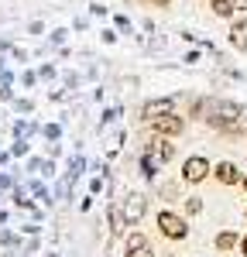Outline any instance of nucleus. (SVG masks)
I'll return each mask as SVG.
<instances>
[{"label":"nucleus","mask_w":247,"mask_h":257,"mask_svg":"<svg viewBox=\"0 0 247 257\" xmlns=\"http://www.w3.org/2000/svg\"><path fill=\"white\" fill-rule=\"evenodd\" d=\"M240 117V106L237 103H209V123L213 127H223V131H233V123Z\"/></svg>","instance_id":"1"},{"label":"nucleus","mask_w":247,"mask_h":257,"mask_svg":"<svg viewBox=\"0 0 247 257\" xmlns=\"http://www.w3.org/2000/svg\"><path fill=\"white\" fill-rule=\"evenodd\" d=\"M158 230H162L168 240H182L185 233H189V226H185V219L182 216H175V213H158Z\"/></svg>","instance_id":"2"},{"label":"nucleus","mask_w":247,"mask_h":257,"mask_svg":"<svg viewBox=\"0 0 247 257\" xmlns=\"http://www.w3.org/2000/svg\"><path fill=\"white\" fill-rule=\"evenodd\" d=\"M162 138H175V134H182V117H175V113H165V117H155V120H148Z\"/></svg>","instance_id":"3"},{"label":"nucleus","mask_w":247,"mask_h":257,"mask_svg":"<svg viewBox=\"0 0 247 257\" xmlns=\"http://www.w3.org/2000/svg\"><path fill=\"white\" fill-rule=\"evenodd\" d=\"M144 209H148V202H144V196H138V192L127 196V199H124V206H120V213H124L127 223H138V219L144 216Z\"/></svg>","instance_id":"4"},{"label":"nucleus","mask_w":247,"mask_h":257,"mask_svg":"<svg viewBox=\"0 0 247 257\" xmlns=\"http://www.w3.org/2000/svg\"><path fill=\"white\" fill-rule=\"evenodd\" d=\"M206 175H209V161H206V158H199V155H196V158L185 161V168H182V178H185V182H203Z\"/></svg>","instance_id":"5"},{"label":"nucleus","mask_w":247,"mask_h":257,"mask_svg":"<svg viewBox=\"0 0 247 257\" xmlns=\"http://www.w3.org/2000/svg\"><path fill=\"white\" fill-rule=\"evenodd\" d=\"M124 250H127V257H151V243L144 233H131L124 240Z\"/></svg>","instance_id":"6"},{"label":"nucleus","mask_w":247,"mask_h":257,"mask_svg":"<svg viewBox=\"0 0 247 257\" xmlns=\"http://www.w3.org/2000/svg\"><path fill=\"white\" fill-rule=\"evenodd\" d=\"M213 175H216L220 185H237V182H240V168H237L233 161H220V165L213 168Z\"/></svg>","instance_id":"7"},{"label":"nucleus","mask_w":247,"mask_h":257,"mask_svg":"<svg viewBox=\"0 0 247 257\" xmlns=\"http://www.w3.org/2000/svg\"><path fill=\"white\" fill-rule=\"evenodd\" d=\"M165 113H172V99H151V103H144V110H141L144 120L165 117Z\"/></svg>","instance_id":"8"},{"label":"nucleus","mask_w":247,"mask_h":257,"mask_svg":"<svg viewBox=\"0 0 247 257\" xmlns=\"http://www.w3.org/2000/svg\"><path fill=\"white\" fill-rule=\"evenodd\" d=\"M230 45H233L237 52H247V21H233V28H230Z\"/></svg>","instance_id":"9"},{"label":"nucleus","mask_w":247,"mask_h":257,"mask_svg":"<svg viewBox=\"0 0 247 257\" xmlns=\"http://www.w3.org/2000/svg\"><path fill=\"white\" fill-rule=\"evenodd\" d=\"M209 7H213L216 18H230V14H233V4H230V0H209Z\"/></svg>","instance_id":"10"},{"label":"nucleus","mask_w":247,"mask_h":257,"mask_svg":"<svg viewBox=\"0 0 247 257\" xmlns=\"http://www.w3.org/2000/svg\"><path fill=\"white\" fill-rule=\"evenodd\" d=\"M216 247H220V250H233V247H237V233H220V237H216Z\"/></svg>","instance_id":"11"},{"label":"nucleus","mask_w":247,"mask_h":257,"mask_svg":"<svg viewBox=\"0 0 247 257\" xmlns=\"http://www.w3.org/2000/svg\"><path fill=\"white\" fill-rule=\"evenodd\" d=\"M199 209H203L199 199H189V202H185V213H199Z\"/></svg>","instance_id":"12"},{"label":"nucleus","mask_w":247,"mask_h":257,"mask_svg":"<svg viewBox=\"0 0 247 257\" xmlns=\"http://www.w3.org/2000/svg\"><path fill=\"white\" fill-rule=\"evenodd\" d=\"M233 4V11H247V0H230Z\"/></svg>","instance_id":"13"},{"label":"nucleus","mask_w":247,"mask_h":257,"mask_svg":"<svg viewBox=\"0 0 247 257\" xmlns=\"http://www.w3.org/2000/svg\"><path fill=\"white\" fill-rule=\"evenodd\" d=\"M240 254H244V257H247V237H244V240H240Z\"/></svg>","instance_id":"14"},{"label":"nucleus","mask_w":247,"mask_h":257,"mask_svg":"<svg viewBox=\"0 0 247 257\" xmlns=\"http://www.w3.org/2000/svg\"><path fill=\"white\" fill-rule=\"evenodd\" d=\"M240 185H244V189H247V175H240Z\"/></svg>","instance_id":"15"}]
</instances>
